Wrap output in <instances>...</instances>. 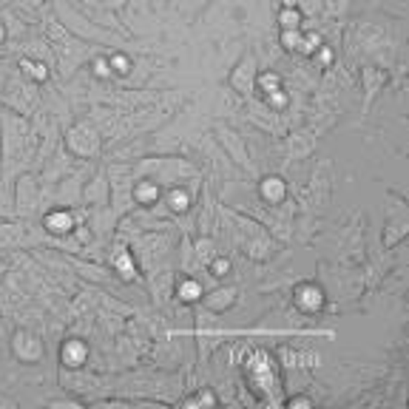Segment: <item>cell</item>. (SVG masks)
I'll return each mask as SVG.
<instances>
[{
  "label": "cell",
  "mask_w": 409,
  "mask_h": 409,
  "mask_svg": "<svg viewBox=\"0 0 409 409\" xmlns=\"http://www.w3.org/2000/svg\"><path fill=\"white\" fill-rule=\"evenodd\" d=\"M279 182H282V179H267V185H264V196H267V199H273V196L279 199V196H282V185H279Z\"/></svg>",
  "instance_id": "cell-3"
},
{
  "label": "cell",
  "mask_w": 409,
  "mask_h": 409,
  "mask_svg": "<svg viewBox=\"0 0 409 409\" xmlns=\"http://www.w3.org/2000/svg\"><path fill=\"white\" fill-rule=\"evenodd\" d=\"M0 40H4V26H0Z\"/></svg>",
  "instance_id": "cell-5"
},
{
  "label": "cell",
  "mask_w": 409,
  "mask_h": 409,
  "mask_svg": "<svg viewBox=\"0 0 409 409\" xmlns=\"http://www.w3.org/2000/svg\"><path fill=\"white\" fill-rule=\"evenodd\" d=\"M276 86H279V77L276 74H261V89L264 91H279Z\"/></svg>",
  "instance_id": "cell-4"
},
{
  "label": "cell",
  "mask_w": 409,
  "mask_h": 409,
  "mask_svg": "<svg viewBox=\"0 0 409 409\" xmlns=\"http://www.w3.org/2000/svg\"><path fill=\"white\" fill-rule=\"evenodd\" d=\"M279 23H282V29H299V26H301V12H299L296 6H287V9L279 15Z\"/></svg>",
  "instance_id": "cell-1"
},
{
  "label": "cell",
  "mask_w": 409,
  "mask_h": 409,
  "mask_svg": "<svg viewBox=\"0 0 409 409\" xmlns=\"http://www.w3.org/2000/svg\"><path fill=\"white\" fill-rule=\"evenodd\" d=\"M282 43H285V48H287V51H296V48L301 46V34H299V29H285Z\"/></svg>",
  "instance_id": "cell-2"
}]
</instances>
